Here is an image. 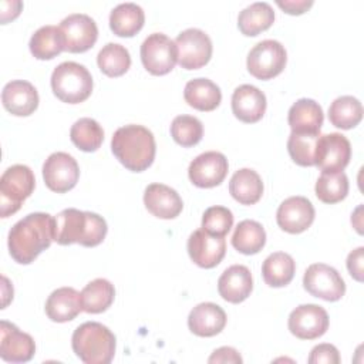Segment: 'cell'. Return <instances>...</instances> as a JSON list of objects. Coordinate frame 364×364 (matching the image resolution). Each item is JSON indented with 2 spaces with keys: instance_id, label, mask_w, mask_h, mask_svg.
Masks as SVG:
<instances>
[{
  "instance_id": "obj_1",
  "label": "cell",
  "mask_w": 364,
  "mask_h": 364,
  "mask_svg": "<svg viewBox=\"0 0 364 364\" xmlns=\"http://www.w3.org/2000/svg\"><path fill=\"white\" fill-rule=\"evenodd\" d=\"M55 239V218L44 213H28L9 232L10 256L20 264H30Z\"/></svg>"
},
{
  "instance_id": "obj_2",
  "label": "cell",
  "mask_w": 364,
  "mask_h": 364,
  "mask_svg": "<svg viewBox=\"0 0 364 364\" xmlns=\"http://www.w3.org/2000/svg\"><path fill=\"white\" fill-rule=\"evenodd\" d=\"M111 149L115 158L132 172H142L155 159L156 145L154 134L136 124L118 128L111 139Z\"/></svg>"
},
{
  "instance_id": "obj_3",
  "label": "cell",
  "mask_w": 364,
  "mask_h": 364,
  "mask_svg": "<svg viewBox=\"0 0 364 364\" xmlns=\"http://www.w3.org/2000/svg\"><path fill=\"white\" fill-rule=\"evenodd\" d=\"M107 230V222L98 213L68 208L55 216L54 240L64 246L80 243L85 247H94L105 239Z\"/></svg>"
},
{
  "instance_id": "obj_4",
  "label": "cell",
  "mask_w": 364,
  "mask_h": 364,
  "mask_svg": "<svg viewBox=\"0 0 364 364\" xmlns=\"http://www.w3.org/2000/svg\"><path fill=\"white\" fill-rule=\"evenodd\" d=\"M71 347L85 364H108L114 358L117 338L107 326L97 321H85L74 330Z\"/></svg>"
},
{
  "instance_id": "obj_5",
  "label": "cell",
  "mask_w": 364,
  "mask_h": 364,
  "mask_svg": "<svg viewBox=\"0 0 364 364\" xmlns=\"http://www.w3.org/2000/svg\"><path fill=\"white\" fill-rule=\"evenodd\" d=\"M51 90L60 101L80 104L92 92V77L85 65L64 61L51 74Z\"/></svg>"
},
{
  "instance_id": "obj_6",
  "label": "cell",
  "mask_w": 364,
  "mask_h": 364,
  "mask_svg": "<svg viewBox=\"0 0 364 364\" xmlns=\"http://www.w3.org/2000/svg\"><path fill=\"white\" fill-rule=\"evenodd\" d=\"M36 178L27 165H11L0 178V215L7 218L16 213L21 203L33 193Z\"/></svg>"
},
{
  "instance_id": "obj_7",
  "label": "cell",
  "mask_w": 364,
  "mask_h": 364,
  "mask_svg": "<svg viewBox=\"0 0 364 364\" xmlns=\"http://www.w3.org/2000/svg\"><path fill=\"white\" fill-rule=\"evenodd\" d=\"M286 61L287 53L282 43L277 40H263L249 51L246 65L255 78L270 80L284 70Z\"/></svg>"
},
{
  "instance_id": "obj_8",
  "label": "cell",
  "mask_w": 364,
  "mask_h": 364,
  "mask_svg": "<svg viewBox=\"0 0 364 364\" xmlns=\"http://www.w3.org/2000/svg\"><path fill=\"white\" fill-rule=\"evenodd\" d=\"M141 61L152 75H165L178 63V47L166 34L152 33L141 44Z\"/></svg>"
},
{
  "instance_id": "obj_9",
  "label": "cell",
  "mask_w": 364,
  "mask_h": 364,
  "mask_svg": "<svg viewBox=\"0 0 364 364\" xmlns=\"http://www.w3.org/2000/svg\"><path fill=\"white\" fill-rule=\"evenodd\" d=\"M303 286L307 293L326 301H337L346 293L343 277L334 267L326 263L310 264L304 272Z\"/></svg>"
},
{
  "instance_id": "obj_10",
  "label": "cell",
  "mask_w": 364,
  "mask_h": 364,
  "mask_svg": "<svg viewBox=\"0 0 364 364\" xmlns=\"http://www.w3.org/2000/svg\"><path fill=\"white\" fill-rule=\"evenodd\" d=\"M178 63L185 70H198L212 57V40L200 28H186L178 34Z\"/></svg>"
},
{
  "instance_id": "obj_11",
  "label": "cell",
  "mask_w": 364,
  "mask_h": 364,
  "mask_svg": "<svg viewBox=\"0 0 364 364\" xmlns=\"http://www.w3.org/2000/svg\"><path fill=\"white\" fill-rule=\"evenodd\" d=\"M43 178L50 191L64 193L77 185L80 168L77 161L70 154L54 152L43 165Z\"/></svg>"
},
{
  "instance_id": "obj_12",
  "label": "cell",
  "mask_w": 364,
  "mask_h": 364,
  "mask_svg": "<svg viewBox=\"0 0 364 364\" xmlns=\"http://www.w3.org/2000/svg\"><path fill=\"white\" fill-rule=\"evenodd\" d=\"M60 30L68 53H84L90 50L98 38V27L94 18L84 13H73L63 18Z\"/></svg>"
},
{
  "instance_id": "obj_13",
  "label": "cell",
  "mask_w": 364,
  "mask_h": 364,
  "mask_svg": "<svg viewBox=\"0 0 364 364\" xmlns=\"http://www.w3.org/2000/svg\"><path fill=\"white\" fill-rule=\"evenodd\" d=\"M290 333L300 340L321 337L328 328V314L318 304H300L289 316Z\"/></svg>"
},
{
  "instance_id": "obj_14",
  "label": "cell",
  "mask_w": 364,
  "mask_h": 364,
  "mask_svg": "<svg viewBox=\"0 0 364 364\" xmlns=\"http://www.w3.org/2000/svg\"><path fill=\"white\" fill-rule=\"evenodd\" d=\"M351 158L350 141L338 132L324 134L318 136L316 149V166L321 172H340Z\"/></svg>"
},
{
  "instance_id": "obj_15",
  "label": "cell",
  "mask_w": 364,
  "mask_h": 364,
  "mask_svg": "<svg viewBox=\"0 0 364 364\" xmlns=\"http://www.w3.org/2000/svg\"><path fill=\"white\" fill-rule=\"evenodd\" d=\"M229 164L226 156L218 151H208L198 155L188 168L191 182L198 188H213L223 182Z\"/></svg>"
},
{
  "instance_id": "obj_16",
  "label": "cell",
  "mask_w": 364,
  "mask_h": 364,
  "mask_svg": "<svg viewBox=\"0 0 364 364\" xmlns=\"http://www.w3.org/2000/svg\"><path fill=\"white\" fill-rule=\"evenodd\" d=\"M186 247L195 264L203 269H212L225 257L226 240L223 236H213L200 228L191 233Z\"/></svg>"
},
{
  "instance_id": "obj_17",
  "label": "cell",
  "mask_w": 364,
  "mask_h": 364,
  "mask_svg": "<svg viewBox=\"0 0 364 364\" xmlns=\"http://www.w3.org/2000/svg\"><path fill=\"white\" fill-rule=\"evenodd\" d=\"M314 216V206L304 196H290L284 199L276 212L279 228L293 235L307 230L311 226Z\"/></svg>"
},
{
  "instance_id": "obj_18",
  "label": "cell",
  "mask_w": 364,
  "mask_h": 364,
  "mask_svg": "<svg viewBox=\"0 0 364 364\" xmlns=\"http://www.w3.org/2000/svg\"><path fill=\"white\" fill-rule=\"evenodd\" d=\"M36 343L33 337L17 326L1 320L0 323V357L7 363H27L34 357Z\"/></svg>"
},
{
  "instance_id": "obj_19",
  "label": "cell",
  "mask_w": 364,
  "mask_h": 364,
  "mask_svg": "<svg viewBox=\"0 0 364 364\" xmlns=\"http://www.w3.org/2000/svg\"><path fill=\"white\" fill-rule=\"evenodd\" d=\"M3 107L13 115H31L38 107V92L36 87L26 80H13L1 91Z\"/></svg>"
},
{
  "instance_id": "obj_20",
  "label": "cell",
  "mask_w": 364,
  "mask_h": 364,
  "mask_svg": "<svg viewBox=\"0 0 364 364\" xmlns=\"http://www.w3.org/2000/svg\"><path fill=\"white\" fill-rule=\"evenodd\" d=\"M266 95L255 85L242 84L232 94V111L242 122L260 121L266 112Z\"/></svg>"
},
{
  "instance_id": "obj_21",
  "label": "cell",
  "mask_w": 364,
  "mask_h": 364,
  "mask_svg": "<svg viewBox=\"0 0 364 364\" xmlns=\"http://www.w3.org/2000/svg\"><path fill=\"white\" fill-rule=\"evenodd\" d=\"M144 203L148 212L159 219H173L183 208L179 193L164 183L148 185L144 192Z\"/></svg>"
},
{
  "instance_id": "obj_22",
  "label": "cell",
  "mask_w": 364,
  "mask_h": 364,
  "mask_svg": "<svg viewBox=\"0 0 364 364\" xmlns=\"http://www.w3.org/2000/svg\"><path fill=\"white\" fill-rule=\"evenodd\" d=\"M253 290V279L249 267L243 264L229 266L218 280L220 297L229 303L237 304L245 301Z\"/></svg>"
},
{
  "instance_id": "obj_23",
  "label": "cell",
  "mask_w": 364,
  "mask_h": 364,
  "mask_svg": "<svg viewBox=\"0 0 364 364\" xmlns=\"http://www.w3.org/2000/svg\"><path fill=\"white\" fill-rule=\"evenodd\" d=\"M225 310L210 301L196 304L188 316L189 330L199 337H213L219 334L226 326Z\"/></svg>"
},
{
  "instance_id": "obj_24",
  "label": "cell",
  "mask_w": 364,
  "mask_h": 364,
  "mask_svg": "<svg viewBox=\"0 0 364 364\" xmlns=\"http://www.w3.org/2000/svg\"><path fill=\"white\" fill-rule=\"evenodd\" d=\"M287 121L291 132L320 134L324 115L318 102L311 98H300L290 107Z\"/></svg>"
},
{
  "instance_id": "obj_25",
  "label": "cell",
  "mask_w": 364,
  "mask_h": 364,
  "mask_svg": "<svg viewBox=\"0 0 364 364\" xmlns=\"http://www.w3.org/2000/svg\"><path fill=\"white\" fill-rule=\"evenodd\" d=\"M44 309L51 321H71L82 311L81 293L73 287H60L48 296Z\"/></svg>"
},
{
  "instance_id": "obj_26",
  "label": "cell",
  "mask_w": 364,
  "mask_h": 364,
  "mask_svg": "<svg viewBox=\"0 0 364 364\" xmlns=\"http://www.w3.org/2000/svg\"><path fill=\"white\" fill-rule=\"evenodd\" d=\"M183 98L198 111H213L222 101L220 88L208 78H193L186 82Z\"/></svg>"
},
{
  "instance_id": "obj_27",
  "label": "cell",
  "mask_w": 364,
  "mask_h": 364,
  "mask_svg": "<svg viewBox=\"0 0 364 364\" xmlns=\"http://www.w3.org/2000/svg\"><path fill=\"white\" fill-rule=\"evenodd\" d=\"M145 23V13L136 3H121L109 13V28L118 37L135 36Z\"/></svg>"
},
{
  "instance_id": "obj_28",
  "label": "cell",
  "mask_w": 364,
  "mask_h": 364,
  "mask_svg": "<svg viewBox=\"0 0 364 364\" xmlns=\"http://www.w3.org/2000/svg\"><path fill=\"white\" fill-rule=\"evenodd\" d=\"M229 192L240 205H255L263 195L262 178L256 171L242 168L230 178Z\"/></svg>"
},
{
  "instance_id": "obj_29",
  "label": "cell",
  "mask_w": 364,
  "mask_h": 364,
  "mask_svg": "<svg viewBox=\"0 0 364 364\" xmlns=\"http://www.w3.org/2000/svg\"><path fill=\"white\" fill-rule=\"evenodd\" d=\"M296 272L294 259L284 252H274L269 255L262 264V276L267 286L270 287H284L287 286Z\"/></svg>"
},
{
  "instance_id": "obj_30",
  "label": "cell",
  "mask_w": 364,
  "mask_h": 364,
  "mask_svg": "<svg viewBox=\"0 0 364 364\" xmlns=\"http://www.w3.org/2000/svg\"><path fill=\"white\" fill-rule=\"evenodd\" d=\"M274 21V11L266 1H256L245 7L237 16V27L242 34L253 37L267 30Z\"/></svg>"
},
{
  "instance_id": "obj_31",
  "label": "cell",
  "mask_w": 364,
  "mask_h": 364,
  "mask_svg": "<svg viewBox=\"0 0 364 364\" xmlns=\"http://www.w3.org/2000/svg\"><path fill=\"white\" fill-rule=\"evenodd\" d=\"M31 54L38 60H51L65 50V43L60 27L43 26L30 38Z\"/></svg>"
},
{
  "instance_id": "obj_32",
  "label": "cell",
  "mask_w": 364,
  "mask_h": 364,
  "mask_svg": "<svg viewBox=\"0 0 364 364\" xmlns=\"http://www.w3.org/2000/svg\"><path fill=\"white\" fill-rule=\"evenodd\" d=\"M266 243L264 228L250 219H245L237 223L233 236L232 246L243 255H256L259 253Z\"/></svg>"
},
{
  "instance_id": "obj_33",
  "label": "cell",
  "mask_w": 364,
  "mask_h": 364,
  "mask_svg": "<svg viewBox=\"0 0 364 364\" xmlns=\"http://www.w3.org/2000/svg\"><path fill=\"white\" fill-rule=\"evenodd\" d=\"M115 289L107 279H94L81 291L82 310L91 314L105 311L114 301Z\"/></svg>"
},
{
  "instance_id": "obj_34",
  "label": "cell",
  "mask_w": 364,
  "mask_h": 364,
  "mask_svg": "<svg viewBox=\"0 0 364 364\" xmlns=\"http://www.w3.org/2000/svg\"><path fill=\"white\" fill-rule=\"evenodd\" d=\"M328 119L340 129H351L363 119V105L353 95H341L330 104Z\"/></svg>"
},
{
  "instance_id": "obj_35",
  "label": "cell",
  "mask_w": 364,
  "mask_h": 364,
  "mask_svg": "<svg viewBox=\"0 0 364 364\" xmlns=\"http://www.w3.org/2000/svg\"><path fill=\"white\" fill-rule=\"evenodd\" d=\"M97 64L105 75L121 77L131 67V55L124 46L118 43H108L100 50Z\"/></svg>"
},
{
  "instance_id": "obj_36",
  "label": "cell",
  "mask_w": 364,
  "mask_h": 364,
  "mask_svg": "<svg viewBox=\"0 0 364 364\" xmlns=\"http://www.w3.org/2000/svg\"><path fill=\"white\" fill-rule=\"evenodd\" d=\"M71 142L84 152L97 151L104 141L102 127L92 118L77 119L70 129Z\"/></svg>"
},
{
  "instance_id": "obj_37",
  "label": "cell",
  "mask_w": 364,
  "mask_h": 364,
  "mask_svg": "<svg viewBox=\"0 0 364 364\" xmlns=\"http://www.w3.org/2000/svg\"><path fill=\"white\" fill-rule=\"evenodd\" d=\"M316 196L324 203H337L348 193V178L340 172H321L316 182Z\"/></svg>"
},
{
  "instance_id": "obj_38",
  "label": "cell",
  "mask_w": 364,
  "mask_h": 364,
  "mask_svg": "<svg viewBox=\"0 0 364 364\" xmlns=\"http://www.w3.org/2000/svg\"><path fill=\"white\" fill-rule=\"evenodd\" d=\"M321 134H296L291 132L287 139V151L293 162L300 166L316 165L317 141Z\"/></svg>"
},
{
  "instance_id": "obj_39",
  "label": "cell",
  "mask_w": 364,
  "mask_h": 364,
  "mask_svg": "<svg viewBox=\"0 0 364 364\" xmlns=\"http://www.w3.org/2000/svg\"><path fill=\"white\" fill-rule=\"evenodd\" d=\"M173 141L185 148L196 145L203 136V125L193 115H178L171 124Z\"/></svg>"
},
{
  "instance_id": "obj_40",
  "label": "cell",
  "mask_w": 364,
  "mask_h": 364,
  "mask_svg": "<svg viewBox=\"0 0 364 364\" xmlns=\"http://www.w3.org/2000/svg\"><path fill=\"white\" fill-rule=\"evenodd\" d=\"M233 226V213L225 206H210L203 212L202 229L213 236H226Z\"/></svg>"
},
{
  "instance_id": "obj_41",
  "label": "cell",
  "mask_w": 364,
  "mask_h": 364,
  "mask_svg": "<svg viewBox=\"0 0 364 364\" xmlns=\"http://www.w3.org/2000/svg\"><path fill=\"white\" fill-rule=\"evenodd\" d=\"M310 364H338L341 361L338 350L333 344H318L310 351L309 360Z\"/></svg>"
},
{
  "instance_id": "obj_42",
  "label": "cell",
  "mask_w": 364,
  "mask_h": 364,
  "mask_svg": "<svg viewBox=\"0 0 364 364\" xmlns=\"http://www.w3.org/2000/svg\"><path fill=\"white\" fill-rule=\"evenodd\" d=\"M363 260H364V247L360 246L355 250L350 252L347 257V269L353 279L363 282Z\"/></svg>"
},
{
  "instance_id": "obj_43",
  "label": "cell",
  "mask_w": 364,
  "mask_h": 364,
  "mask_svg": "<svg viewBox=\"0 0 364 364\" xmlns=\"http://www.w3.org/2000/svg\"><path fill=\"white\" fill-rule=\"evenodd\" d=\"M243 360L239 354L237 350L233 347H220L216 348L212 355L208 358V363L215 364V363H233V364H240Z\"/></svg>"
},
{
  "instance_id": "obj_44",
  "label": "cell",
  "mask_w": 364,
  "mask_h": 364,
  "mask_svg": "<svg viewBox=\"0 0 364 364\" xmlns=\"http://www.w3.org/2000/svg\"><path fill=\"white\" fill-rule=\"evenodd\" d=\"M276 4L287 14H303L313 6V0H276Z\"/></svg>"
},
{
  "instance_id": "obj_45",
  "label": "cell",
  "mask_w": 364,
  "mask_h": 364,
  "mask_svg": "<svg viewBox=\"0 0 364 364\" xmlns=\"http://www.w3.org/2000/svg\"><path fill=\"white\" fill-rule=\"evenodd\" d=\"M21 7H23V3H21V1H17V0L13 3V7H11V9H6V7L1 6V23L4 24V23H7L9 20L16 18V17L20 14Z\"/></svg>"
}]
</instances>
